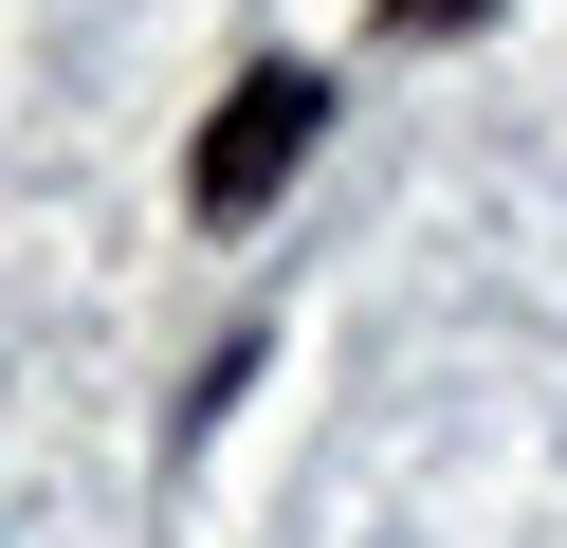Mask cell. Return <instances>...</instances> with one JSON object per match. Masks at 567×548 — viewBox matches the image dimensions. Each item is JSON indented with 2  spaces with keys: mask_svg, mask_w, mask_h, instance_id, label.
Here are the masks:
<instances>
[{
  "mask_svg": "<svg viewBox=\"0 0 567 548\" xmlns=\"http://www.w3.org/2000/svg\"><path fill=\"white\" fill-rule=\"evenodd\" d=\"M311 128H330V92H311L293 55H257V73H238V92H220V128H202V165H184V201H202V219H257L275 183L311 165Z\"/></svg>",
  "mask_w": 567,
  "mask_h": 548,
  "instance_id": "cell-1",
  "label": "cell"
},
{
  "mask_svg": "<svg viewBox=\"0 0 567 548\" xmlns=\"http://www.w3.org/2000/svg\"><path fill=\"white\" fill-rule=\"evenodd\" d=\"M384 19H403V37H457V19H494V0H384Z\"/></svg>",
  "mask_w": 567,
  "mask_h": 548,
  "instance_id": "cell-2",
  "label": "cell"
}]
</instances>
